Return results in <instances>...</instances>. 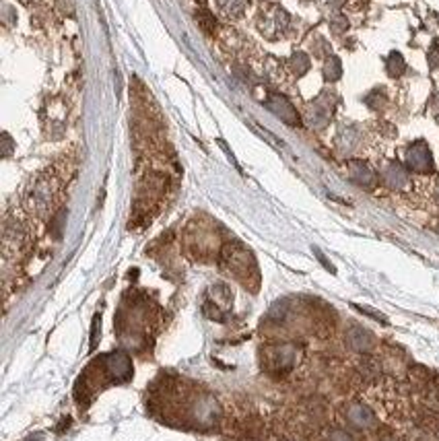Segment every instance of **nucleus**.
I'll return each mask as SVG.
<instances>
[{
	"label": "nucleus",
	"instance_id": "obj_1",
	"mask_svg": "<svg viewBox=\"0 0 439 441\" xmlns=\"http://www.w3.org/2000/svg\"><path fill=\"white\" fill-rule=\"evenodd\" d=\"M262 361L270 373H289L297 361V349L293 345H272L264 351Z\"/></svg>",
	"mask_w": 439,
	"mask_h": 441
},
{
	"label": "nucleus",
	"instance_id": "obj_9",
	"mask_svg": "<svg viewBox=\"0 0 439 441\" xmlns=\"http://www.w3.org/2000/svg\"><path fill=\"white\" fill-rule=\"evenodd\" d=\"M326 441H357V440L352 437L349 431H345V429H332V431H328Z\"/></svg>",
	"mask_w": 439,
	"mask_h": 441
},
{
	"label": "nucleus",
	"instance_id": "obj_8",
	"mask_svg": "<svg viewBox=\"0 0 439 441\" xmlns=\"http://www.w3.org/2000/svg\"><path fill=\"white\" fill-rule=\"evenodd\" d=\"M338 77H341V62H338V58H330L326 64V79L336 81Z\"/></svg>",
	"mask_w": 439,
	"mask_h": 441
},
{
	"label": "nucleus",
	"instance_id": "obj_11",
	"mask_svg": "<svg viewBox=\"0 0 439 441\" xmlns=\"http://www.w3.org/2000/svg\"><path fill=\"white\" fill-rule=\"evenodd\" d=\"M381 441H396V440H390V437H388V440H381Z\"/></svg>",
	"mask_w": 439,
	"mask_h": 441
},
{
	"label": "nucleus",
	"instance_id": "obj_4",
	"mask_svg": "<svg viewBox=\"0 0 439 441\" xmlns=\"http://www.w3.org/2000/svg\"><path fill=\"white\" fill-rule=\"evenodd\" d=\"M345 340L347 347L355 353H369L376 347V336L361 326H351L345 334Z\"/></svg>",
	"mask_w": 439,
	"mask_h": 441
},
{
	"label": "nucleus",
	"instance_id": "obj_6",
	"mask_svg": "<svg viewBox=\"0 0 439 441\" xmlns=\"http://www.w3.org/2000/svg\"><path fill=\"white\" fill-rule=\"evenodd\" d=\"M268 108L279 116V118H283L287 124H299V118H297V114H295V110H293V106L287 101V99H283V97H274L270 103H268Z\"/></svg>",
	"mask_w": 439,
	"mask_h": 441
},
{
	"label": "nucleus",
	"instance_id": "obj_2",
	"mask_svg": "<svg viewBox=\"0 0 439 441\" xmlns=\"http://www.w3.org/2000/svg\"><path fill=\"white\" fill-rule=\"evenodd\" d=\"M405 161H407V167L416 172V174H429L433 172V157H431V151L429 147L419 141V143H412L407 153H405Z\"/></svg>",
	"mask_w": 439,
	"mask_h": 441
},
{
	"label": "nucleus",
	"instance_id": "obj_7",
	"mask_svg": "<svg viewBox=\"0 0 439 441\" xmlns=\"http://www.w3.org/2000/svg\"><path fill=\"white\" fill-rule=\"evenodd\" d=\"M351 177L361 186H371L376 181V174L365 163H351Z\"/></svg>",
	"mask_w": 439,
	"mask_h": 441
},
{
	"label": "nucleus",
	"instance_id": "obj_10",
	"mask_svg": "<svg viewBox=\"0 0 439 441\" xmlns=\"http://www.w3.org/2000/svg\"><path fill=\"white\" fill-rule=\"evenodd\" d=\"M97 334H101V316L93 318V328H91V351L97 347Z\"/></svg>",
	"mask_w": 439,
	"mask_h": 441
},
{
	"label": "nucleus",
	"instance_id": "obj_3",
	"mask_svg": "<svg viewBox=\"0 0 439 441\" xmlns=\"http://www.w3.org/2000/svg\"><path fill=\"white\" fill-rule=\"evenodd\" d=\"M345 418H347V423H349L351 427L361 429V431L374 429L376 423H378V418H376L374 411H371L369 407L361 404V402H352V404H349L347 411H345Z\"/></svg>",
	"mask_w": 439,
	"mask_h": 441
},
{
	"label": "nucleus",
	"instance_id": "obj_5",
	"mask_svg": "<svg viewBox=\"0 0 439 441\" xmlns=\"http://www.w3.org/2000/svg\"><path fill=\"white\" fill-rule=\"evenodd\" d=\"M383 179H386V184H388L390 188L402 190V188H407V184H409V174H407V170H405L402 165L390 163V165L383 170Z\"/></svg>",
	"mask_w": 439,
	"mask_h": 441
}]
</instances>
